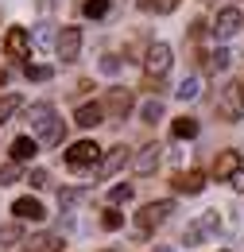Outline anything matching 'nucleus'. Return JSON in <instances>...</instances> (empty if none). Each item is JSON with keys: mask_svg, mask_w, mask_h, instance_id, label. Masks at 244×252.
<instances>
[{"mask_svg": "<svg viewBox=\"0 0 244 252\" xmlns=\"http://www.w3.org/2000/svg\"><path fill=\"white\" fill-rule=\"evenodd\" d=\"M4 51H8L12 59H24V55L31 51V35L24 32V28H12V32L4 35Z\"/></svg>", "mask_w": 244, "mask_h": 252, "instance_id": "ddd939ff", "label": "nucleus"}, {"mask_svg": "<svg viewBox=\"0 0 244 252\" xmlns=\"http://www.w3.org/2000/svg\"><path fill=\"white\" fill-rule=\"evenodd\" d=\"M97 159H101V148H97L93 140H78V144L66 152V167H70V171H90Z\"/></svg>", "mask_w": 244, "mask_h": 252, "instance_id": "20e7f679", "label": "nucleus"}, {"mask_svg": "<svg viewBox=\"0 0 244 252\" xmlns=\"http://www.w3.org/2000/svg\"><path fill=\"white\" fill-rule=\"evenodd\" d=\"M171 70V47L167 43H152L148 47V59H144V74L148 78H163Z\"/></svg>", "mask_w": 244, "mask_h": 252, "instance_id": "0eeeda50", "label": "nucleus"}, {"mask_svg": "<svg viewBox=\"0 0 244 252\" xmlns=\"http://www.w3.org/2000/svg\"><path fill=\"white\" fill-rule=\"evenodd\" d=\"M20 109H24V101H20V97H16V94L0 97V125H8V121H12L16 113H20Z\"/></svg>", "mask_w": 244, "mask_h": 252, "instance_id": "aec40b11", "label": "nucleus"}, {"mask_svg": "<svg viewBox=\"0 0 244 252\" xmlns=\"http://www.w3.org/2000/svg\"><path fill=\"white\" fill-rule=\"evenodd\" d=\"M51 74H55L51 66H28V78H31V82H47Z\"/></svg>", "mask_w": 244, "mask_h": 252, "instance_id": "c756f323", "label": "nucleus"}, {"mask_svg": "<svg viewBox=\"0 0 244 252\" xmlns=\"http://www.w3.org/2000/svg\"><path fill=\"white\" fill-rule=\"evenodd\" d=\"M35 152H39V140H35V136H20V140L12 144V159H16V163L35 159Z\"/></svg>", "mask_w": 244, "mask_h": 252, "instance_id": "a211bd4d", "label": "nucleus"}, {"mask_svg": "<svg viewBox=\"0 0 244 252\" xmlns=\"http://www.w3.org/2000/svg\"><path fill=\"white\" fill-rule=\"evenodd\" d=\"M78 51H82V28H62L59 39H55V55H59L62 63H74L78 59Z\"/></svg>", "mask_w": 244, "mask_h": 252, "instance_id": "423d86ee", "label": "nucleus"}, {"mask_svg": "<svg viewBox=\"0 0 244 252\" xmlns=\"http://www.w3.org/2000/svg\"><path fill=\"white\" fill-rule=\"evenodd\" d=\"M171 214H175V202H171V198H163V202H148V206L136 214V233H140V241H144V237H152V233L171 218Z\"/></svg>", "mask_w": 244, "mask_h": 252, "instance_id": "f03ea898", "label": "nucleus"}, {"mask_svg": "<svg viewBox=\"0 0 244 252\" xmlns=\"http://www.w3.org/2000/svg\"><path fill=\"white\" fill-rule=\"evenodd\" d=\"M28 121H31V128L39 132V140H43V144H51V148H55V144L66 140V125L55 117V109H51L47 101H43V105H31V109H28Z\"/></svg>", "mask_w": 244, "mask_h": 252, "instance_id": "f257e3e1", "label": "nucleus"}, {"mask_svg": "<svg viewBox=\"0 0 244 252\" xmlns=\"http://www.w3.org/2000/svg\"><path fill=\"white\" fill-rule=\"evenodd\" d=\"M101 225H105L109 233H113V229H121V225H124L121 210H117V206H109V210H105V218H101Z\"/></svg>", "mask_w": 244, "mask_h": 252, "instance_id": "bb28decb", "label": "nucleus"}, {"mask_svg": "<svg viewBox=\"0 0 244 252\" xmlns=\"http://www.w3.org/2000/svg\"><path fill=\"white\" fill-rule=\"evenodd\" d=\"M128 198H132V187H128V183L109 190V202H113V206H121V202H128Z\"/></svg>", "mask_w": 244, "mask_h": 252, "instance_id": "c85d7f7f", "label": "nucleus"}, {"mask_svg": "<svg viewBox=\"0 0 244 252\" xmlns=\"http://www.w3.org/2000/svg\"><path fill=\"white\" fill-rule=\"evenodd\" d=\"M24 252H62V237L59 233H39L24 245Z\"/></svg>", "mask_w": 244, "mask_h": 252, "instance_id": "f3484780", "label": "nucleus"}, {"mask_svg": "<svg viewBox=\"0 0 244 252\" xmlns=\"http://www.w3.org/2000/svg\"><path fill=\"white\" fill-rule=\"evenodd\" d=\"M140 117H144V125H155V121L163 117V101H159V97H152V101L140 109Z\"/></svg>", "mask_w": 244, "mask_h": 252, "instance_id": "b1692460", "label": "nucleus"}, {"mask_svg": "<svg viewBox=\"0 0 244 252\" xmlns=\"http://www.w3.org/2000/svg\"><path fill=\"white\" fill-rule=\"evenodd\" d=\"M155 252H171V249H155Z\"/></svg>", "mask_w": 244, "mask_h": 252, "instance_id": "e433bc0d", "label": "nucleus"}, {"mask_svg": "<svg viewBox=\"0 0 244 252\" xmlns=\"http://www.w3.org/2000/svg\"><path fill=\"white\" fill-rule=\"evenodd\" d=\"M217 113H221L225 121H241V117H244V82H233V86L221 90Z\"/></svg>", "mask_w": 244, "mask_h": 252, "instance_id": "7ed1b4c3", "label": "nucleus"}, {"mask_svg": "<svg viewBox=\"0 0 244 252\" xmlns=\"http://www.w3.org/2000/svg\"><path fill=\"white\" fill-rule=\"evenodd\" d=\"M159 159H163V148H159V144H144L132 167H136V175H152L155 167H159Z\"/></svg>", "mask_w": 244, "mask_h": 252, "instance_id": "f8f14e48", "label": "nucleus"}, {"mask_svg": "<svg viewBox=\"0 0 244 252\" xmlns=\"http://www.w3.org/2000/svg\"><path fill=\"white\" fill-rule=\"evenodd\" d=\"M233 187H237V190L244 194V171H237V175H233Z\"/></svg>", "mask_w": 244, "mask_h": 252, "instance_id": "f704fd0d", "label": "nucleus"}, {"mask_svg": "<svg viewBox=\"0 0 244 252\" xmlns=\"http://www.w3.org/2000/svg\"><path fill=\"white\" fill-rule=\"evenodd\" d=\"M0 86H8V74H4V70H0Z\"/></svg>", "mask_w": 244, "mask_h": 252, "instance_id": "c9c22d12", "label": "nucleus"}, {"mask_svg": "<svg viewBox=\"0 0 244 252\" xmlns=\"http://www.w3.org/2000/svg\"><path fill=\"white\" fill-rule=\"evenodd\" d=\"M171 187H175V194H202L206 190V175L202 171H186V175L171 179Z\"/></svg>", "mask_w": 244, "mask_h": 252, "instance_id": "9b49d317", "label": "nucleus"}, {"mask_svg": "<svg viewBox=\"0 0 244 252\" xmlns=\"http://www.w3.org/2000/svg\"><path fill=\"white\" fill-rule=\"evenodd\" d=\"M28 183H31L35 190H43V187H47V171H43V167H35V171L28 175Z\"/></svg>", "mask_w": 244, "mask_h": 252, "instance_id": "7c9ffc66", "label": "nucleus"}, {"mask_svg": "<svg viewBox=\"0 0 244 252\" xmlns=\"http://www.w3.org/2000/svg\"><path fill=\"white\" fill-rule=\"evenodd\" d=\"M55 35H51V24H39V32H35V43H51Z\"/></svg>", "mask_w": 244, "mask_h": 252, "instance_id": "72a5a7b5", "label": "nucleus"}, {"mask_svg": "<svg viewBox=\"0 0 244 252\" xmlns=\"http://www.w3.org/2000/svg\"><path fill=\"white\" fill-rule=\"evenodd\" d=\"M229 66H233V51H225V47H221V51H214V55H210L206 70H210V74H221V70H229Z\"/></svg>", "mask_w": 244, "mask_h": 252, "instance_id": "412c9836", "label": "nucleus"}, {"mask_svg": "<svg viewBox=\"0 0 244 252\" xmlns=\"http://www.w3.org/2000/svg\"><path fill=\"white\" fill-rule=\"evenodd\" d=\"M20 179V167H0V187L4 183H16Z\"/></svg>", "mask_w": 244, "mask_h": 252, "instance_id": "2f4dec72", "label": "nucleus"}, {"mask_svg": "<svg viewBox=\"0 0 244 252\" xmlns=\"http://www.w3.org/2000/svg\"><path fill=\"white\" fill-rule=\"evenodd\" d=\"M105 252H117V249H105Z\"/></svg>", "mask_w": 244, "mask_h": 252, "instance_id": "4c0bfd02", "label": "nucleus"}, {"mask_svg": "<svg viewBox=\"0 0 244 252\" xmlns=\"http://www.w3.org/2000/svg\"><path fill=\"white\" fill-rule=\"evenodd\" d=\"M12 214L20 221H43L47 218V210H43L39 198H20V202H12Z\"/></svg>", "mask_w": 244, "mask_h": 252, "instance_id": "2eb2a0df", "label": "nucleus"}, {"mask_svg": "<svg viewBox=\"0 0 244 252\" xmlns=\"http://www.w3.org/2000/svg\"><path fill=\"white\" fill-rule=\"evenodd\" d=\"M214 229H217V210H210V214H202L198 221H190V225H186V233H183L186 249H194V245H198V241H202L206 233H214Z\"/></svg>", "mask_w": 244, "mask_h": 252, "instance_id": "1a4fd4ad", "label": "nucleus"}, {"mask_svg": "<svg viewBox=\"0 0 244 252\" xmlns=\"http://www.w3.org/2000/svg\"><path fill=\"white\" fill-rule=\"evenodd\" d=\"M82 12L93 16V20H101V16L109 12V0H86V4H82Z\"/></svg>", "mask_w": 244, "mask_h": 252, "instance_id": "a878e982", "label": "nucleus"}, {"mask_svg": "<svg viewBox=\"0 0 244 252\" xmlns=\"http://www.w3.org/2000/svg\"><path fill=\"white\" fill-rule=\"evenodd\" d=\"M175 94L183 97V101H194V97H198V78H183V86H179Z\"/></svg>", "mask_w": 244, "mask_h": 252, "instance_id": "cd10ccee", "label": "nucleus"}, {"mask_svg": "<svg viewBox=\"0 0 244 252\" xmlns=\"http://www.w3.org/2000/svg\"><path fill=\"white\" fill-rule=\"evenodd\" d=\"M241 24H244L241 8H221L217 12V24H214V35L217 39H233V35L241 32Z\"/></svg>", "mask_w": 244, "mask_h": 252, "instance_id": "6e6552de", "label": "nucleus"}, {"mask_svg": "<svg viewBox=\"0 0 244 252\" xmlns=\"http://www.w3.org/2000/svg\"><path fill=\"white\" fill-rule=\"evenodd\" d=\"M101 105H105V117H109V121H124V117L132 113V105H136V101H132V90H121V86H117V90H109V94H105Z\"/></svg>", "mask_w": 244, "mask_h": 252, "instance_id": "39448f33", "label": "nucleus"}, {"mask_svg": "<svg viewBox=\"0 0 244 252\" xmlns=\"http://www.w3.org/2000/svg\"><path fill=\"white\" fill-rule=\"evenodd\" d=\"M124 163H128V148H124V144L109 148V152H105V159L97 163V179H113V175L121 171Z\"/></svg>", "mask_w": 244, "mask_h": 252, "instance_id": "9d476101", "label": "nucleus"}, {"mask_svg": "<svg viewBox=\"0 0 244 252\" xmlns=\"http://www.w3.org/2000/svg\"><path fill=\"white\" fill-rule=\"evenodd\" d=\"M237 171H241V152H221V156H217V163H214V179L217 183L233 179Z\"/></svg>", "mask_w": 244, "mask_h": 252, "instance_id": "4468645a", "label": "nucleus"}, {"mask_svg": "<svg viewBox=\"0 0 244 252\" xmlns=\"http://www.w3.org/2000/svg\"><path fill=\"white\" fill-rule=\"evenodd\" d=\"M20 237H24L20 225H0V249H4V245H16Z\"/></svg>", "mask_w": 244, "mask_h": 252, "instance_id": "393cba45", "label": "nucleus"}, {"mask_svg": "<svg viewBox=\"0 0 244 252\" xmlns=\"http://www.w3.org/2000/svg\"><path fill=\"white\" fill-rule=\"evenodd\" d=\"M171 136H175V140H194V136H198V121H194V117H179V121L171 125Z\"/></svg>", "mask_w": 244, "mask_h": 252, "instance_id": "6ab92c4d", "label": "nucleus"}, {"mask_svg": "<svg viewBox=\"0 0 244 252\" xmlns=\"http://www.w3.org/2000/svg\"><path fill=\"white\" fill-rule=\"evenodd\" d=\"M86 198V190H78V187H66V190H59V206H62V214L66 210H74L78 202Z\"/></svg>", "mask_w": 244, "mask_h": 252, "instance_id": "4be33fe9", "label": "nucleus"}, {"mask_svg": "<svg viewBox=\"0 0 244 252\" xmlns=\"http://www.w3.org/2000/svg\"><path fill=\"white\" fill-rule=\"evenodd\" d=\"M74 125H82V128H97V125H105V105H101V101H93V105H82V109H78V117H74Z\"/></svg>", "mask_w": 244, "mask_h": 252, "instance_id": "dca6fc26", "label": "nucleus"}, {"mask_svg": "<svg viewBox=\"0 0 244 252\" xmlns=\"http://www.w3.org/2000/svg\"><path fill=\"white\" fill-rule=\"evenodd\" d=\"M101 70H105V74H117V70H121V59H117V55H105Z\"/></svg>", "mask_w": 244, "mask_h": 252, "instance_id": "473e14b6", "label": "nucleus"}, {"mask_svg": "<svg viewBox=\"0 0 244 252\" xmlns=\"http://www.w3.org/2000/svg\"><path fill=\"white\" fill-rule=\"evenodd\" d=\"M140 8H144V12H155V16H167V12L179 8V0H140Z\"/></svg>", "mask_w": 244, "mask_h": 252, "instance_id": "5701e85b", "label": "nucleus"}]
</instances>
